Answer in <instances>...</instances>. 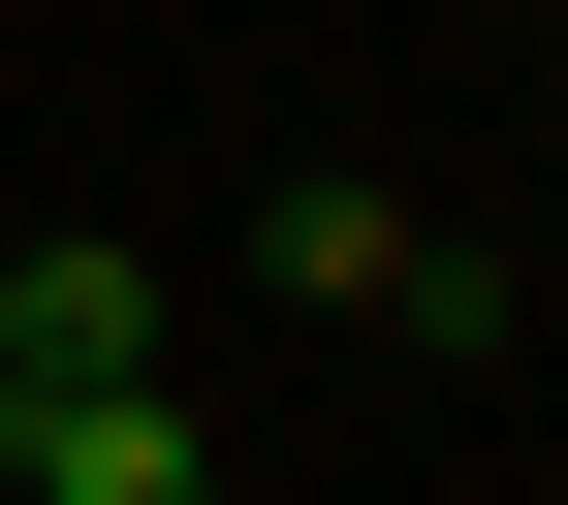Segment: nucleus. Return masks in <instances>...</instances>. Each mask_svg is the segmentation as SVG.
Segmentation results:
<instances>
[{"label": "nucleus", "instance_id": "nucleus-1", "mask_svg": "<svg viewBox=\"0 0 568 505\" xmlns=\"http://www.w3.org/2000/svg\"><path fill=\"white\" fill-rule=\"evenodd\" d=\"M63 380H190V284L126 222H32L0 253V411H63Z\"/></svg>", "mask_w": 568, "mask_h": 505}, {"label": "nucleus", "instance_id": "nucleus-2", "mask_svg": "<svg viewBox=\"0 0 568 505\" xmlns=\"http://www.w3.org/2000/svg\"><path fill=\"white\" fill-rule=\"evenodd\" d=\"M0 505H222V411L190 380H63V411H0Z\"/></svg>", "mask_w": 568, "mask_h": 505}, {"label": "nucleus", "instance_id": "nucleus-3", "mask_svg": "<svg viewBox=\"0 0 568 505\" xmlns=\"http://www.w3.org/2000/svg\"><path fill=\"white\" fill-rule=\"evenodd\" d=\"M253 284H284V316H379V284H410V190L284 159V190H253Z\"/></svg>", "mask_w": 568, "mask_h": 505}, {"label": "nucleus", "instance_id": "nucleus-4", "mask_svg": "<svg viewBox=\"0 0 568 505\" xmlns=\"http://www.w3.org/2000/svg\"><path fill=\"white\" fill-rule=\"evenodd\" d=\"M379 316H410V347H443V380H506V347H537V284H506V253H443V222H410V284H379Z\"/></svg>", "mask_w": 568, "mask_h": 505}]
</instances>
